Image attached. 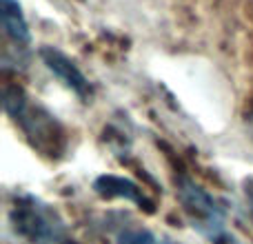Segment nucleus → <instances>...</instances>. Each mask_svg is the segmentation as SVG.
Wrapping results in <instances>:
<instances>
[{
    "instance_id": "39448f33",
    "label": "nucleus",
    "mask_w": 253,
    "mask_h": 244,
    "mask_svg": "<svg viewBox=\"0 0 253 244\" xmlns=\"http://www.w3.org/2000/svg\"><path fill=\"white\" fill-rule=\"evenodd\" d=\"M93 189H96V193H100L102 198H126V200L135 202V204L144 206V209L151 211V202L144 198V193L140 191L138 187H135L133 182H129V180L125 178H116V175H102V178L96 180V184H93Z\"/></svg>"
},
{
    "instance_id": "20e7f679",
    "label": "nucleus",
    "mask_w": 253,
    "mask_h": 244,
    "mask_svg": "<svg viewBox=\"0 0 253 244\" xmlns=\"http://www.w3.org/2000/svg\"><path fill=\"white\" fill-rule=\"evenodd\" d=\"M0 16H2V29L4 36L11 40L16 47L25 49L29 44V27L22 16V9L16 0H0Z\"/></svg>"
},
{
    "instance_id": "7ed1b4c3",
    "label": "nucleus",
    "mask_w": 253,
    "mask_h": 244,
    "mask_svg": "<svg viewBox=\"0 0 253 244\" xmlns=\"http://www.w3.org/2000/svg\"><path fill=\"white\" fill-rule=\"evenodd\" d=\"M40 56H42L44 65H47L49 69H51L53 74H56L58 78L67 84V87L74 89L80 98H87L89 96V91H91L89 80L80 74V69L65 56V53H60L58 49H53V47H44L42 51H40Z\"/></svg>"
},
{
    "instance_id": "f257e3e1",
    "label": "nucleus",
    "mask_w": 253,
    "mask_h": 244,
    "mask_svg": "<svg viewBox=\"0 0 253 244\" xmlns=\"http://www.w3.org/2000/svg\"><path fill=\"white\" fill-rule=\"evenodd\" d=\"M13 227L29 244H67L65 227L58 213L40 200L25 198L13 206Z\"/></svg>"
},
{
    "instance_id": "f03ea898",
    "label": "nucleus",
    "mask_w": 253,
    "mask_h": 244,
    "mask_svg": "<svg viewBox=\"0 0 253 244\" xmlns=\"http://www.w3.org/2000/svg\"><path fill=\"white\" fill-rule=\"evenodd\" d=\"M180 202H182L184 213L189 215L193 229H198L205 236H218L222 231L224 213L218 206V202L209 196L202 187H198L191 180H180Z\"/></svg>"
},
{
    "instance_id": "423d86ee",
    "label": "nucleus",
    "mask_w": 253,
    "mask_h": 244,
    "mask_svg": "<svg viewBox=\"0 0 253 244\" xmlns=\"http://www.w3.org/2000/svg\"><path fill=\"white\" fill-rule=\"evenodd\" d=\"M118 244H156V238L147 229H126L118 236Z\"/></svg>"
}]
</instances>
